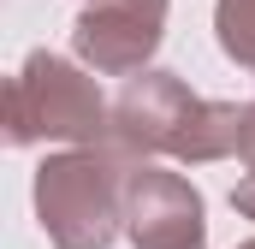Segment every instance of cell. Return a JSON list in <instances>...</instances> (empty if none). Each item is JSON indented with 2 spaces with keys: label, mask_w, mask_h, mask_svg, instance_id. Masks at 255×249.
Returning a JSON list of instances; mask_svg holds the SVG:
<instances>
[{
  "label": "cell",
  "mask_w": 255,
  "mask_h": 249,
  "mask_svg": "<svg viewBox=\"0 0 255 249\" xmlns=\"http://www.w3.org/2000/svg\"><path fill=\"white\" fill-rule=\"evenodd\" d=\"M125 178L107 142H71L65 154H48L36 172V220L54 249H113L125 232Z\"/></svg>",
  "instance_id": "obj_1"
},
{
  "label": "cell",
  "mask_w": 255,
  "mask_h": 249,
  "mask_svg": "<svg viewBox=\"0 0 255 249\" xmlns=\"http://www.w3.org/2000/svg\"><path fill=\"white\" fill-rule=\"evenodd\" d=\"M113 101H101V83L71 65L65 54L36 48L6 83V142L36 148V142H101Z\"/></svg>",
  "instance_id": "obj_2"
},
{
  "label": "cell",
  "mask_w": 255,
  "mask_h": 249,
  "mask_svg": "<svg viewBox=\"0 0 255 249\" xmlns=\"http://www.w3.org/2000/svg\"><path fill=\"white\" fill-rule=\"evenodd\" d=\"M202 101L184 77H172V71H130L125 89L113 95V113H107V148L130 160V166H142V160H172V142H178V130L190 119V107Z\"/></svg>",
  "instance_id": "obj_3"
},
{
  "label": "cell",
  "mask_w": 255,
  "mask_h": 249,
  "mask_svg": "<svg viewBox=\"0 0 255 249\" xmlns=\"http://www.w3.org/2000/svg\"><path fill=\"white\" fill-rule=\"evenodd\" d=\"M166 6L172 0H89L71 24L77 60L101 77H130L154 60L166 36Z\"/></svg>",
  "instance_id": "obj_4"
},
{
  "label": "cell",
  "mask_w": 255,
  "mask_h": 249,
  "mask_svg": "<svg viewBox=\"0 0 255 249\" xmlns=\"http://www.w3.org/2000/svg\"><path fill=\"white\" fill-rule=\"evenodd\" d=\"M125 232L136 249H208L202 190L160 166H130L125 178Z\"/></svg>",
  "instance_id": "obj_5"
},
{
  "label": "cell",
  "mask_w": 255,
  "mask_h": 249,
  "mask_svg": "<svg viewBox=\"0 0 255 249\" xmlns=\"http://www.w3.org/2000/svg\"><path fill=\"white\" fill-rule=\"evenodd\" d=\"M244 142V107L238 101H196L178 142H172V160L178 166H208V160H232Z\"/></svg>",
  "instance_id": "obj_6"
},
{
  "label": "cell",
  "mask_w": 255,
  "mask_h": 249,
  "mask_svg": "<svg viewBox=\"0 0 255 249\" xmlns=\"http://www.w3.org/2000/svg\"><path fill=\"white\" fill-rule=\"evenodd\" d=\"M214 36H220V54L232 65L255 71V0H220L214 6Z\"/></svg>",
  "instance_id": "obj_7"
},
{
  "label": "cell",
  "mask_w": 255,
  "mask_h": 249,
  "mask_svg": "<svg viewBox=\"0 0 255 249\" xmlns=\"http://www.w3.org/2000/svg\"><path fill=\"white\" fill-rule=\"evenodd\" d=\"M232 208H238L244 220H255V172H250V178H238V184H232Z\"/></svg>",
  "instance_id": "obj_8"
},
{
  "label": "cell",
  "mask_w": 255,
  "mask_h": 249,
  "mask_svg": "<svg viewBox=\"0 0 255 249\" xmlns=\"http://www.w3.org/2000/svg\"><path fill=\"white\" fill-rule=\"evenodd\" d=\"M238 160H244V166L255 172V101L244 107V142H238Z\"/></svg>",
  "instance_id": "obj_9"
},
{
  "label": "cell",
  "mask_w": 255,
  "mask_h": 249,
  "mask_svg": "<svg viewBox=\"0 0 255 249\" xmlns=\"http://www.w3.org/2000/svg\"><path fill=\"white\" fill-rule=\"evenodd\" d=\"M238 249H255V238H250V244H238Z\"/></svg>",
  "instance_id": "obj_10"
}]
</instances>
